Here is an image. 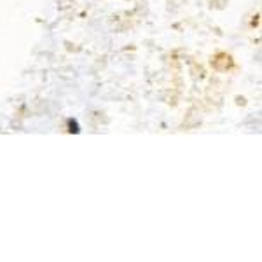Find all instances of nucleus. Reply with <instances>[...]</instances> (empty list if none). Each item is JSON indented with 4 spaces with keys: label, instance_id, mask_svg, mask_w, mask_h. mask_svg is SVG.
<instances>
[]
</instances>
